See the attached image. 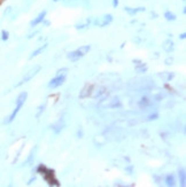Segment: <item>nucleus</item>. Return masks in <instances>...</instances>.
Here are the masks:
<instances>
[{"mask_svg":"<svg viewBox=\"0 0 186 187\" xmlns=\"http://www.w3.org/2000/svg\"><path fill=\"white\" fill-rule=\"evenodd\" d=\"M90 46L89 45H85V46H82V47H79L78 50H76L74 52H71V53H69L68 54V59L70 60V61H73V62H76V61H78L79 59H82L83 56L85 55L89 51H90Z\"/></svg>","mask_w":186,"mask_h":187,"instance_id":"obj_1","label":"nucleus"},{"mask_svg":"<svg viewBox=\"0 0 186 187\" xmlns=\"http://www.w3.org/2000/svg\"><path fill=\"white\" fill-rule=\"evenodd\" d=\"M64 80H66V76L56 75L55 78H53V79L50 82V84H48V87H50V89H56V87L61 86V85L64 83Z\"/></svg>","mask_w":186,"mask_h":187,"instance_id":"obj_2","label":"nucleus"},{"mask_svg":"<svg viewBox=\"0 0 186 187\" xmlns=\"http://www.w3.org/2000/svg\"><path fill=\"white\" fill-rule=\"evenodd\" d=\"M39 70H40V67H39V66H36V67H35L34 69H31V70H30V71H29V73H28V74L25 75V77H24V78H23V79H22V80L20 82V83L17 84V85H16V86H20V85H22V84L27 83L28 80H30L31 78H34L35 76L37 75V73L39 71Z\"/></svg>","mask_w":186,"mask_h":187,"instance_id":"obj_3","label":"nucleus"},{"mask_svg":"<svg viewBox=\"0 0 186 187\" xmlns=\"http://www.w3.org/2000/svg\"><path fill=\"white\" fill-rule=\"evenodd\" d=\"M45 15H46V10L41 12V13H40V14L38 15L37 17L34 20V21H32L31 23H30V25H31V27H35V25H37V24H39V23H40V22H41V21L44 20V17H45Z\"/></svg>","mask_w":186,"mask_h":187,"instance_id":"obj_4","label":"nucleus"},{"mask_svg":"<svg viewBox=\"0 0 186 187\" xmlns=\"http://www.w3.org/2000/svg\"><path fill=\"white\" fill-rule=\"evenodd\" d=\"M112 20H113V16L110 15V14H108V15L103 16V19H102V22H99L98 24H99V27L103 28V27H106L107 24H109V23L112 22Z\"/></svg>","mask_w":186,"mask_h":187,"instance_id":"obj_5","label":"nucleus"},{"mask_svg":"<svg viewBox=\"0 0 186 187\" xmlns=\"http://www.w3.org/2000/svg\"><path fill=\"white\" fill-rule=\"evenodd\" d=\"M163 50L168 52V53H170L171 51H173V43L171 41V40H166L164 43H163Z\"/></svg>","mask_w":186,"mask_h":187,"instance_id":"obj_6","label":"nucleus"},{"mask_svg":"<svg viewBox=\"0 0 186 187\" xmlns=\"http://www.w3.org/2000/svg\"><path fill=\"white\" fill-rule=\"evenodd\" d=\"M47 48V44H45V45H43V46H40L38 50H36L31 55H30V59H32V57H35V56H37V55H39L40 53H43L45 50Z\"/></svg>","mask_w":186,"mask_h":187,"instance_id":"obj_7","label":"nucleus"},{"mask_svg":"<svg viewBox=\"0 0 186 187\" xmlns=\"http://www.w3.org/2000/svg\"><path fill=\"white\" fill-rule=\"evenodd\" d=\"M125 10H127L129 14L133 15V14H137V13H139V12H144V10H145V8H144V7H139V8H137V9H131L130 7H127V8H125Z\"/></svg>","mask_w":186,"mask_h":187,"instance_id":"obj_8","label":"nucleus"},{"mask_svg":"<svg viewBox=\"0 0 186 187\" xmlns=\"http://www.w3.org/2000/svg\"><path fill=\"white\" fill-rule=\"evenodd\" d=\"M166 183H167L168 186H173V185H175V177H173V176H171V174L167 176V178H166Z\"/></svg>","mask_w":186,"mask_h":187,"instance_id":"obj_9","label":"nucleus"},{"mask_svg":"<svg viewBox=\"0 0 186 187\" xmlns=\"http://www.w3.org/2000/svg\"><path fill=\"white\" fill-rule=\"evenodd\" d=\"M136 70H137L138 73H140V74H141V73H145V71L147 70V67H146V66H144V63H141V64H139V66H138V64H136Z\"/></svg>","mask_w":186,"mask_h":187,"instance_id":"obj_10","label":"nucleus"},{"mask_svg":"<svg viewBox=\"0 0 186 187\" xmlns=\"http://www.w3.org/2000/svg\"><path fill=\"white\" fill-rule=\"evenodd\" d=\"M164 17H166L168 21H175V20H176V15H175L173 13H171V12H167V13L164 14Z\"/></svg>","mask_w":186,"mask_h":187,"instance_id":"obj_11","label":"nucleus"},{"mask_svg":"<svg viewBox=\"0 0 186 187\" xmlns=\"http://www.w3.org/2000/svg\"><path fill=\"white\" fill-rule=\"evenodd\" d=\"M160 77H161V78H164V80H170V79H171V78H172V77H173V75H172V74H168V73H163V74H160Z\"/></svg>","mask_w":186,"mask_h":187,"instance_id":"obj_12","label":"nucleus"},{"mask_svg":"<svg viewBox=\"0 0 186 187\" xmlns=\"http://www.w3.org/2000/svg\"><path fill=\"white\" fill-rule=\"evenodd\" d=\"M179 180L183 185H185V171L184 170H180L179 171Z\"/></svg>","mask_w":186,"mask_h":187,"instance_id":"obj_13","label":"nucleus"},{"mask_svg":"<svg viewBox=\"0 0 186 187\" xmlns=\"http://www.w3.org/2000/svg\"><path fill=\"white\" fill-rule=\"evenodd\" d=\"M1 36H2V37H1L2 38V40H7V39H8V32L3 30V31L1 32Z\"/></svg>","mask_w":186,"mask_h":187,"instance_id":"obj_14","label":"nucleus"},{"mask_svg":"<svg viewBox=\"0 0 186 187\" xmlns=\"http://www.w3.org/2000/svg\"><path fill=\"white\" fill-rule=\"evenodd\" d=\"M113 5H114V6L116 7V6L118 5V0H114V1H113Z\"/></svg>","mask_w":186,"mask_h":187,"instance_id":"obj_15","label":"nucleus"},{"mask_svg":"<svg viewBox=\"0 0 186 187\" xmlns=\"http://www.w3.org/2000/svg\"><path fill=\"white\" fill-rule=\"evenodd\" d=\"M9 12H10V7H8V9H7V10H5V13H3V14L6 15V14H8Z\"/></svg>","mask_w":186,"mask_h":187,"instance_id":"obj_16","label":"nucleus"},{"mask_svg":"<svg viewBox=\"0 0 186 187\" xmlns=\"http://www.w3.org/2000/svg\"><path fill=\"white\" fill-rule=\"evenodd\" d=\"M54 1H56V0H54Z\"/></svg>","mask_w":186,"mask_h":187,"instance_id":"obj_17","label":"nucleus"}]
</instances>
